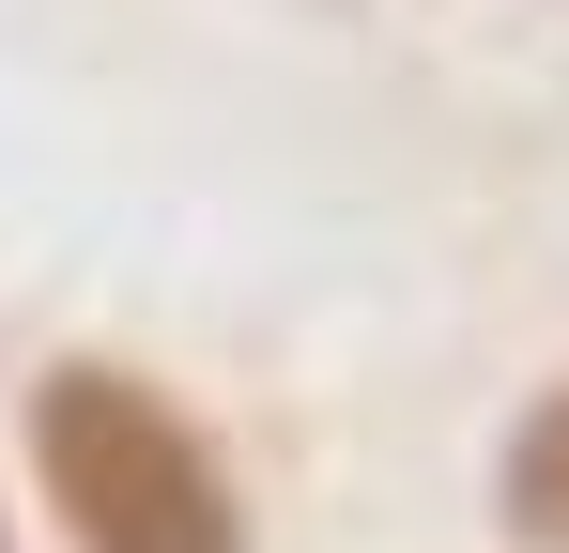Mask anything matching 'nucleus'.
<instances>
[{
    "label": "nucleus",
    "instance_id": "7ed1b4c3",
    "mask_svg": "<svg viewBox=\"0 0 569 553\" xmlns=\"http://www.w3.org/2000/svg\"><path fill=\"white\" fill-rule=\"evenodd\" d=\"M0 553H16V539H0Z\"/></svg>",
    "mask_w": 569,
    "mask_h": 553
},
{
    "label": "nucleus",
    "instance_id": "f03ea898",
    "mask_svg": "<svg viewBox=\"0 0 569 553\" xmlns=\"http://www.w3.org/2000/svg\"><path fill=\"white\" fill-rule=\"evenodd\" d=\"M492 507H508L523 553H569V384L523 400V431H508V461H492Z\"/></svg>",
    "mask_w": 569,
    "mask_h": 553
},
{
    "label": "nucleus",
    "instance_id": "f257e3e1",
    "mask_svg": "<svg viewBox=\"0 0 569 553\" xmlns=\"http://www.w3.org/2000/svg\"><path fill=\"white\" fill-rule=\"evenodd\" d=\"M31 476L78 553H247V492L216 431L123 354H62L31 384Z\"/></svg>",
    "mask_w": 569,
    "mask_h": 553
}]
</instances>
